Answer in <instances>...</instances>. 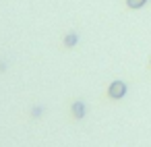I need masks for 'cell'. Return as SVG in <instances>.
<instances>
[{
	"mask_svg": "<svg viewBox=\"0 0 151 147\" xmlns=\"http://www.w3.org/2000/svg\"><path fill=\"white\" fill-rule=\"evenodd\" d=\"M108 95H110L112 99L124 97V95H126V83H124V81H114V83L110 85V89H108Z\"/></svg>",
	"mask_w": 151,
	"mask_h": 147,
	"instance_id": "1",
	"label": "cell"
},
{
	"mask_svg": "<svg viewBox=\"0 0 151 147\" xmlns=\"http://www.w3.org/2000/svg\"><path fill=\"white\" fill-rule=\"evenodd\" d=\"M73 116L79 118V120L85 116V104H83V102H75V104H73Z\"/></svg>",
	"mask_w": 151,
	"mask_h": 147,
	"instance_id": "2",
	"label": "cell"
},
{
	"mask_svg": "<svg viewBox=\"0 0 151 147\" xmlns=\"http://www.w3.org/2000/svg\"><path fill=\"white\" fill-rule=\"evenodd\" d=\"M77 42H79V35H77V33H68V35L64 37V46H66V48H73Z\"/></svg>",
	"mask_w": 151,
	"mask_h": 147,
	"instance_id": "3",
	"label": "cell"
},
{
	"mask_svg": "<svg viewBox=\"0 0 151 147\" xmlns=\"http://www.w3.org/2000/svg\"><path fill=\"white\" fill-rule=\"evenodd\" d=\"M126 4H128L130 9H141V6L147 4V0H126Z\"/></svg>",
	"mask_w": 151,
	"mask_h": 147,
	"instance_id": "4",
	"label": "cell"
},
{
	"mask_svg": "<svg viewBox=\"0 0 151 147\" xmlns=\"http://www.w3.org/2000/svg\"><path fill=\"white\" fill-rule=\"evenodd\" d=\"M31 114H33V116H40V114H42V108H35V110H33Z\"/></svg>",
	"mask_w": 151,
	"mask_h": 147,
	"instance_id": "5",
	"label": "cell"
}]
</instances>
